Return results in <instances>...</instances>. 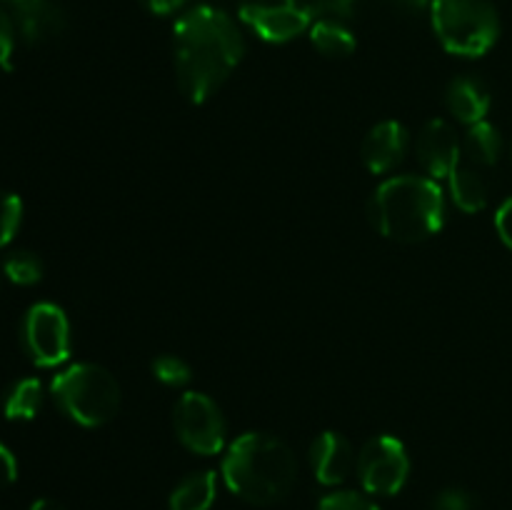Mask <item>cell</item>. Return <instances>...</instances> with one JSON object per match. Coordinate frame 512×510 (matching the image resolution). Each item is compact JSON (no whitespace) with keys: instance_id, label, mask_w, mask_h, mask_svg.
I'll return each instance as SVG.
<instances>
[{"instance_id":"cell-1","label":"cell","mask_w":512,"mask_h":510,"mask_svg":"<svg viewBox=\"0 0 512 510\" xmlns=\"http://www.w3.org/2000/svg\"><path fill=\"white\" fill-rule=\"evenodd\" d=\"M178 85L190 103H205L245 55V40L225 10L198 5L173 28Z\"/></svg>"},{"instance_id":"cell-2","label":"cell","mask_w":512,"mask_h":510,"mask_svg":"<svg viewBox=\"0 0 512 510\" xmlns=\"http://www.w3.org/2000/svg\"><path fill=\"white\" fill-rule=\"evenodd\" d=\"M223 478L230 493L253 505H273L290 495L298 480V460L280 438L245 433L223 458Z\"/></svg>"},{"instance_id":"cell-3","label":"cell","mask_w":512,"mask_h":510,"mask_svg":"<svg viewBox=\"0 0 512 510\" xmlns=\"http://www.w3.org/2000/svg\"><path fill=\"white\" fill-rule=\"evenodd\" d=\"M375 230L398 243H418L443 228V190L433 178L398 175L380 185L370 198Z\"/></svg>"},{"instance_id":"cell-4","label":"cell","mask_w":512,"mask_h":510,"mask_svg":"<svg viewBox=\"0 0 512 510\" xmlns=\"http://www.w3.org/2000/svg\"><path fill=\"white\" fill-rule=\"evenodd\" d=\"M55 403L65 415L85 428H98L120 410V385L110 370L95 363L70 365L50 383Z\"/></svg>"},{"instance_id":"cell-5","label":"cell","mask_w":512,"mask_h":510,"mask_svg":"<svg viewBox=\"0 0 512 510\" xmlns=\"http://www.w3.org/2000/svg\"><path fill=\"white\" fill-rule=\"evenodd\" d=\"M430 18L443 48L463 58H480L500 35L493 0H430Z\"/></svg>"},{"instance_id":"cell-6","label":"cell","mask_w":512,"mask_h":510,"mask_svg":"<svg viewBox=\"0 0 512 510\" xmlns=\"http://www.w3.org/2000/svg\"><path fill=\"white\" fill-rule=\"evenodd\" d=\"M358 475L365 493L395 495L403 490L410 475V458L405 445L393 435H375L360 448Z\"/></svg>"},{"instance_id":"cell-7","label":"cell","mask_w":512,"mask_h":510,"mask_svg":"<svg viewBox=\"0 0 512 510\" xmlns=\"http://www.w3.org/2000/svg\"><path fill=\"white\" fill-rule=\"evenodd\" d=\"M23 345L40 368H55L70 355V323L53 303H35L23 320Z\"/></svg>"},{"instance_id":"cell-8","label":"cell","mask_w":512,"mask_h":510,"mask_svg":"<svg viewBox=\"0 0 512 510\" xmlns=\"http://www.w3.org/2000/svg\"><path fill=\"white\" fill-rule=\"evenodd\" d=\"M175 433L198 455H215L225 445V420L218 405L203 393H185L175 405Z\"/></svg>"},{"instance_id":"cell-9","label":"cell","mask_w":512,"mask_h":510,"mask_svg":"<svg viewBox=\"0 0 512 510\" xmlns=\"http://www.w3.org/2000/svg\"><path fill=\"white\" fill-rule=\"evenodd\" d=\"M238 13L268 43H288L313 23L308 0H240Z\"/></svg>"},{"instance_id":"cell-10","label":"cell","mask_w":512,"mask_h":510,"mask_svg":"<svg viewBox=\"0 0 512 510\" xmlns=\"http://www.w3.org/2000/svg\"><path fill=\"white\" fill-rule=\"evenodd\" d=\"M415 153H418V160L420 165H423L425 173L433 180H440L448 178L455 170V165L460 163L463 145H460L453 125L435 118L430 120V123H425V128L420 130L418 143H415Z\"/></svg>"},{"instance_id":"cell-11","label":"cell","mask_w":512,"mask_h":510,"mask_svg":"<svg viewBox=\"0 0 512 510\" xmlns=\"http://www.w3.org/2000/svg\"><path fill=\"white\" fill-rule=\"evenodd\" d=\"M310 465H313L318 483L340 485L358 468V458L345 435L325 430L310 445Z\"/></svg>"},{"instance_id":"cell-12","label":"cell","mask_w":512,"mask_h":510,"mask_svg":"<svg viewBox=\"0 0 512 510\" xmlns=\"http://www.w3.org/2000/svg\"><path fill=\"white\" fill-rule=\"evenodd\" d=\"M408 153V130L398 120H383L365 135L360 155L368 170L383 175L390 173Z\"/></svg>"},{"instance_id":"cell-13","label":"cell","mask_w":512,"mask_h":510,"mask_svg":"<svg viewBox=\"0 0 512 510\" xmlns=\"http://www.w3.org/2000/svg\"><path fill=\"white\" fill-rule=\"evenodd\" d=\"M13 15L15 30L30 45H40L63 33V13L50 0H30V3L20 5V8H13Z\"/></svg>"},{"instance_id":"cell-14","label":"cell","mask_w":512,"mask_h":510,"mask_svg":"<svg viewBox=\"0 0 512 510\" xmlns=\"http://www.w3.org/2000/svg\"><path fill=\"white\" fill-rule=\"evenodd\" d=\"M445 103L448 110L465 125H475L485 120L490 110V93L483 85V80L473 78V75H460L448 85L445 93Z\"/></svg>"},{"instance_id":"cell-15","label":"cell","mask_w":512,"mask_h":510,"mask_svg":"<svg viewBox=\"0 0 512 510\" xmlns=\"http://www.w3.org/2000/svg\"><path fill=\"white\" fill-rule=\"evenodd\" d=\"M218 495V475L213 470L190 473L170 493V510H210Z\"/></svg>"},{"instance_id":"cell-16","label":"cell","mask_w":512,"mask_h":510,"mask_svg":"<svg viewBox=\"0 0 512 510\" xmlns=\"http://www.w3.org/2000/svg\"><path fill=\"white\" fill-rule=\"evenodd\" d=\"M450 178V193H453L455 205L465 213H478L488 205V183L473 165H455Z\"/></svg>"},{"instance_id":"cell-17","label":"cell","mask_w":512,"mask_h":510,"mask_svg":"<svg viewBox=\"0 0 512 510\" xmlns=\"http://www.w3.org/2000/svg\"><path fill=\"white\" fill-rule=\"evenodd\" d=\"M310 40L328 58H348L358 48L353 30L335 18H320L310 25Z\"/></svg>"},{"instance_id":"cell-18","label":"cell","mask_w":512,"mask_h":510,"mask_svg":"<svg viewBox=\"0 0 512 510\" xmlns=\"http://www.w3.org/2000/svg\"><path fill=\"white\" fill-rule=\"evenodd\" d=\"M463 153L468 155L473 165L490 168V165L498 163L500 155H503V135H500V130L495 128V125L480 120V123L470 125L468 133H465Z\"/></svg>"},{"instance_id":"cell-19","label":"cell","mask_w":512,"mask_h":510,"mask_svg":"<svg viewBox=\"0 0 512 510\" xmlns=\"http://www.w3.org/2000/svg\"><path fill=\"white\" fill-rule=\"evenodd\" d=\"M43 405V383L38 378H23L10 385L3 400V413L8 420H33Z\"/></svg>"},{"instance_id":"cell-20","label":"cell","mask_w":512,"mask_h":510,"mask_svg":"<svg viewBox=\"0 0 512 510\" xmlns=\"http://www.w3.org/2000/svg\"><path fill=\"white\" fill-rule=\"evenodd\" d=\"M3 270L15 285H35L43 278V263L30 250H15V253H10L5 258Z\"/></svg>"},{"instance_id":"cell-21","label":"cell","mask_w":512,"mask_h":510,"mask_svg":"<svg viewBox=\"0 0 512 510\" xmlns=\"http://www.w3.org/2000/svg\"><path fill=\"white\" fill-rule=\"evenodd\" d=\"M20 218H23V203H20L18 195L0 190V248L8 245L13 235L18 233Z\"/></svg>"},{"instance_id":"cell-22","label":"cell","mask_w":512,"mask_h":510,"mask_svg":"<svg viewBox=\"0 0 512 510\" xmlns=\"http://www.w3.org/2000/svg\"><path fill=\"white\" fill-rule=\"evenodd\" d=\"M153 375L163 385H170V388H180V385H185L193 378L190 375V365L183 358H178V355H160V358H155Z\"/></svg>"},{"instance_id":"cell-23","label":"cell","mask_w":512,"mask_h":510,"mask_svg":"<svg viewBox=\"0 0 512 510\" xmlns=\"http://www.w3.org/2000/svg\"><path fill=\"white\" fill-rule=\"evenodd\" d=\"M318 510H380L365 495L355 493V490H338V493H330L320 500Z\"/></svg>"},{"instance_id":"cell-24","label":"cell","mask_w":512,"mask_h":510,"mask_svg":"<svg viewBox=\"0 0 512 510\" xmlns=\"http://www.w3.org/2000/svg\"><path fill=\"white\" fill-rule=\"evenodd\" d=\"M15 45V20L10 18L8 10L0 3V68H10Z\"/></svg>"},{"instance_id":"cell-25","label":"cell","mask_w":512,"mask_h":510,"mask_svg":"<svg viewBox=\"0 0 512 510\" xmlns=\"http://www.w3.org/2000/svg\"><path fill=\"white\" fill-rule=\"evenodd\" d=\"M313 15L320 18H350L355 10V0H308Z\"/></svg>"},{"instance_id":"cell-26","label":"cell","mask_w":512,"mask_h":510,"mask_svg":"<svg viewBox=\"0 0 512 510\" xmlns=\"http://www.w3.org/2000/svg\"><path fill=\"white\" fill-rule=\"evenodd\" d=\"M433 510H473V498L460 488H448L435 498Z\"/></svg>"},{"instance_id":"cell-27","label":"cell","mask_w":512,"mask_h":510,"mask_svg":"<svg viewBox=\"0 0 512 510\" xmlns=\"http://www.w3.org/2000/svg\"><path fill=\"white\" fill-rule=\"evenodd\" d=\"M15 478H18V463H15L13 453L0 443V490L13 485Z\"/></svg>"},{"instance_id":"cell-28","label":"cell","mask_w":512,"mask_h":510,"mask_svg":"<svg viewBox=\"0 0 512 510\" xmlns=\"http://www.w3.org/2000/svg\"><path fill=\"white\" fill-rule=\"evenodd\" d=\"M495 228H498L503 243L512 250V198L500 205L498 215H495Z\"/></svg>"},{"instance_id":"cell-29","label":"cell","mask_w":512,"mask_h":510,"mask_svg":"<svg viewBox=\"0 0 512 510\" xmlns=\"http://www.w3.org/2000/svg\"><path fill=\"white\" fill-rule=\"evenodd\" d=\"M145 5V10L155 15H170L175 10H180L185 5V0H140Z\"/></svg>"},{"instance_id":"cell-30","label":"cell","mask_w":512,"mask_h":510,"mask_svg":"<svg viewBox=\"0 0 512 510\" xmlns=\"http://www.w3.org/2000/svg\"><path fill=\"white\" fill-rule=\"evenodd\" d=\"M30 510H65V505H60L58 500L53 498H38L30 505Z\"/></svg>"},{"instance_id":"cell-31","label":"cell","mask_w":512,"mask_h":510,"mask_svg":"<svg viewBox=\"0 0 512 510\" xmlns=\"http://www.w3.org/2000/svg\"><path fill=\"white\" fill-rule=\"evenodd\" d=\"M0 3H8V5H10V8H20V5L30 3V0H0Z\"/></svg>"},{"instance_id":"cell-32","label":"cell","mask_w":512,"mask_h":510,"mask_svg":"<svg viewBox=\"0 0 512 510\" xmlns=\"http://www.w3.org/2000/svg\"><path fill=\"white\" fill-rule=\"evenodd\" d=\"M510 158H512V143H510Z\"/></svg>"}]
</instances>
